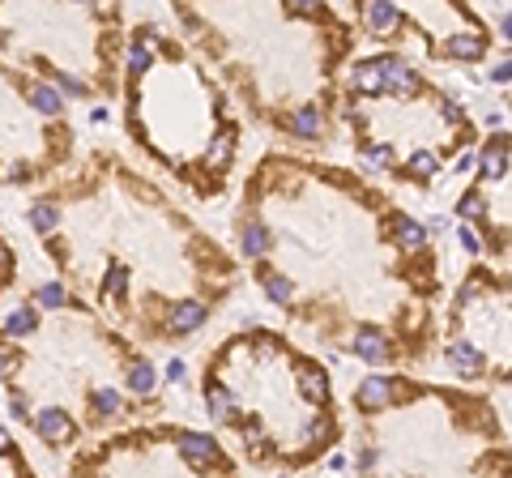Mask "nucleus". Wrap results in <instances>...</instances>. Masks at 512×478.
<instances>
[{"mask_svg":"<svg viewBox=\"0 0 512 478\" xmlns=\"http://www.w3.org/2000/svg\"><path fill=\"white\" fill-rule=\"evenodd\" d=\"M69 478H239L227 449L205 432L154 427L107 440L73 461Z\"/></svg>","mask_w":512,"mask_h":478,"instance_id":"f257e3e1","label":"nucleus"},{"mask_svg":"<svg viewBox=\"0 0 512 478\" xmlns=\"http://www.w3.org/2000/svg\"><path fill=\"white\" fill-rule=\"evenodd\" d=\"M0 478H39V474L26 466V457L18 453V444H13V449L0 453Z\"/></svg>","mask_w":512,"mask_h":478,"instance_id":"f03ea898","label":"nucleus"}]
</instances>
